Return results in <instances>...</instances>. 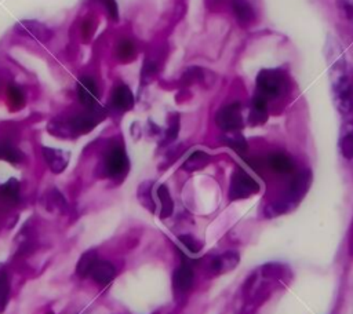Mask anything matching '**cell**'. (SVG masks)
I'll return each mask as SVG.
<instances>
[{"label": "cell", "instance_id": "obj_1", "mask_svg": "<svg viewBox=\"0 0 353 314\" xmlns=\"http://www.w3.org/2000/svg\"><path fill=\"white\" fill-rule=\"evenodd\" d=\"M330 74H331V85H332L335 105L341 113L347 114L353 109V98H352V87H350L349 76L346 72V63L341 55L339 58L334 55V62L331 65Z\"/></svg>", "mask_w": 353, "mask_h": 314}, {"label": "cell", "instance_id": "obj_2", "mask_svg": "<svg viewBox=\"0 0 353 314\" xmlns=\"http://www.w3.org/2000/svg\"><path fill=\"white\" fill-rule=\"evenodd\" d=\"M103 117V113L101 110V107L94 106V107H88L87 112L80 113L74 117H72L68 121V125H59L57 124L55 131H52L54 134H58L59 129H63V136H69V135H79V134H85L88 131H91Z\"/></svg>", "mask_w": 353, "mask_h": 314}, {"label": "cell", "instance_id": "obj_3", "mask_svg": "<svg viewBox=\"0 0 353 314\" xmlns=\"http://www.w3.org/2000/svg\"><path fill=\"white\" fill-rule=\"evenodd\" d=\"M287 85L285 76L274 69H263L256 76V88L263 98H276Z\"/></svg>", "mask_w": 353, "mask_h": 314}, {"label": "cell", "instance_id": "obj_4", "mask_svg": "<svg viewBox=\"0 0 353 314\" xmlns=\"http://www.w3.org/2000/svg\"><path fill=\"white\" fill-rule=\"evenodd\" d=\"M258 191H259L258 182L252 179L244 169L236 168L230 180V187H229L230 200H243Z\"/></svg>", "mask_w": 353, "mask_h": 314}, {"label": "cell", "instance_id": "obj_5", "mask_svg": "<svg viewBox=\"0 0 353 314\" xmlns=\"http://www.w3.org/2000/svg\"><path fill=\"white\" fill-rule=\"evenodd\" d=\"M103 168L109 178L116 179L124 176L128 169V157L123 146L114 145L108 150L103 160Z\"/></svg>", "mask_w": 353, "mask_h": 314}, {"label": "cell", "instance_id": "obj_6", "mask_svg": "<svg viewBox=\"0 0 353 314\" xmlns=\"http://www.w3.org/2000/svg\"><path fill=\"white\" fill-rule=\"evenodd\" d=\"M215 121L221 129L225 132H233L243 127V117H241V107L239 102L229 103L219 109L215 116Z\"/></svg>", "mask_w": 353, "mask_h": 314}, {"label": "cell", "instance_id": "obj_7", "mask_svg": "<svg viewBox=\"0 0 353 314\" xmlns=\"http://www.w3.org/2000/svg\"><path fill=\"white\" fill-rule=\"evenodd\" d=\"M15 32L21 36L34 39L40 43H46L52 37V32L48 26H46L44 23H41L39 21H30V19L19 21L15 25Z\"/></svg>", "mask_w": 353, "mask_h": 314}, {"label": "cell", "instance_id": "obj_8", "mask_svg": "<svg viewBox=\"0 0 353 314\" xmlns=\"http://www.w3.org/2000/svg\"><path fill=\"white\" fill-rule=\"evenodd\" d=\"M309 183H310V172L309 171H302V172L296 174L294 176V179L291 180L290 187L287 190L285 202H283L281 205L285 207V205H291V204L299 201L303 197L305 191L307 190Z\"/></svg>", "mask_w": 353, "mask_h": 314}, {"label": "cell", "instance_id": "obj_9", "mask_svg": "<svg viewBox=\"0 0 353 314\" xmlns=\"http://www.w3.org/2000/svg\"><path fill=\"white\" fill-rule=\"evenodd\" d=\"M193 280H194L193 269L190 267V264L188 262H183L174 271L172 284H174L175 292H178V293L188 292L193 285Z\"/></svg>", "mask_w": 353, "mask_h": 314}, {"label": "cell", "instance_id": "obj_10", "mask_svg": "<svg viewBox=\"0 0 353 314\" xmlns=\"http://www.w3.org/2000/svg\"><path fill=\"white\" fill-rule=\"evenodd\" d=\"M77 95H79L80 102L83 105H85L87 107L97 106L98 90H97L95 81L88 76L81 77L77 83Z\"/></svg>", "mask_w": 353, "mask_h": 314}, {"label": "cell", "instance_id": "obj_11", "mask_svg": "<svg viewBox=\"0 0 353 314\" xmlns=\"http://www.w3.org/2000/svg\"><path fill=\"white\" fill-rule=\"evenodd\" d=\"M41 154H43L47 165L50 167V169L54 174L62 172L66 168V165H68L69 154H66L61 149H54V147H47L46 146V147L41 149Z\"/></svg>", "mask_w": 353, "mask_h": 314}, {"label": "cell", "instance_id": "obj_12", "mask_svg": "<svg viewBox=\"0 0 353 314\" xmlns=\"http://www.w3.org/2000/svg\"><path fill=\"white\" fill-rule=\"evenodd\" d=\"M110 105L120 112L130 110L134 106V95L131 90L125 84H119L112 92Z\"/></svg>", "mask_w": 353, "mask_h": 314}, {"label": "cell", "instance_id": "obj_13", "mask_svg": "<svg viewBox=\"0 0 353 314\" xmlns=\"http://www.w3.org/2000/svg\"><path fill=\"white\" fill-rule=\"evenodd\" d=\"M90 275L92 277V280L99 284V285H108L116 275V269L114 266L108 262V260H97V263L94 264Z\"/></svg>", "mask_w": 353, "mask_h": 314}, {"label": "cell", "instance_id": "obj_14", "mask_svg": "<svg viewBox=\"0 0 353 314\" xmlns=\"http://www.w3.org/2000/svg\"><path fill=\"white\" fill-rule=\"evenodd\" d=\"M237 263H239V255L233 251H229L212 259L211 270L214 274H222L225 271H230L232 269H234Z\"/></svg>", "mask_w": 353, "mask_h": 314}, {"label": "cell", "instance_id": "obj_15", "mask_svg": "<svg viewBox=\"0 0 353 314\" xmlns=\"http://www.w3.org/2000/svg\"><path fill=\"white\" fill-rule=\"evenodd\" d=\"M232 8L241 26H248L255 19L254 10L248 0H232Z\"/></svg>", "mask_w": 353, "mask_h": 314}, {"label": "cell", "instance_id": "obj_16", "mask_svg": "<svg viewBox=\"0 0 353 314\" xmlns=\"http://www.w3.org/2000/svg\"><path fill=\"white\" fill-rule=\"evenodd\" d=\"M269 167L277 174H291L294 171L292 160L283 153H273L268 158Z\"/></svg>", "mask_w": 353, "mask_h": 314}, {"label": "cell", "instance_id": "obj_17", "mask_svg": "<svg viewBox=\"0 0 353 314\" xmlns=\"http://www.w3.org/2000/svg\"><path fill=\"white\" fill-rule=\"evenodd\" d=\"M97 260H98V253H97L95 249L85 251L80 256V259H79V262L76 264V274L79 277H81V278L90 275V273H91L94 264L97 263Z\"/></svg>", "mask_w": 353, "mask_h": 314}, {"label": "cell", "instance_id": "obj_18", "mask_svg": "<svg viewBox=\"0 0 353 314\" xmlns=\"http://www.w3.org/2000/svg\"><path fill=\"white\" fill-rule=\"evenodd\" d=\"M268 117V102L266 98L256 94L252 101V109L250 114V120L252 124H262Z\"/></svg>", "mask_w": 353, "mask_h": 314}, {"label": "cell", "instance_id": "obj_19", "mask_svg": "<svg viewBox=\"0 0 353 314\" xmlns=\"http://www.w3.org/2000/svg\"><path fill=\"white\" fill-rule=\"evenodd\" d=\"M211 157L208 156V153L201 151V150H196L193 151L182 164V168L188 172H193V171H199L201 168H204L208 163H210Z\"/></svg>", "mask_w": 353, "mask_h": 314}, {"label": "cell", "instance_id": "obj_20", "mask_svg": "<svg viewBox=\"0 0 353 314\" xmlns=\"http://www.w3.org/2000/svg\"><path fill=\"white\" fill-rule=\"evenodd\" d=\"M339 147L346 158H353V123H347L342 127Z\"/></svg>", "mask_w": 353, "mask_h": 314}, {"label": "cell", "instance_id": "obj_21", "mask_svg": "<svg viewBox=\"0 0 353 314\" xmlns=\"http://www.w3.org/2000/svg\"><path fill=\"white\" fill-rule=\"evenodd\" d=\"M157 197H159L160 204H161L160 216L161 218H168L174 211V202H172V198H171L170 191H168L165 185H160L157 187Z\"/></svg>", "mask_w": 353, "mask_h": 314}, {"label": "cell", "instance_id": "obj_22", "mask_svg": "<svg viewBox=\"0 0 353 314\" xmlns=\"http://www.w3.org/2000/svg\"><path fill=\"white\" fill-rule=\"evenodd\" d=\"M0 160H6L11 164H18L23 160V154L21 150L10 143H0Z\"/></svg>", "mask_w": 353, "mask_h": 314}, {"label": "cell", "instance_id": "obj_23", "mask_svg": "<svg viewBox=\"0 0 353 314\" xmlns=\"http://www.w3.org/2000/svg\"><path fill=\"white\" fill-rule=\"evenodd\" d=\"M0 197L7 200V201H11V202H15L18 201V197H19V183L17 179H8L4 185L0 186Z\"/></svg>", "mask_w": 353, "mask_h": 314}, {"label": "cell", "instance_id": "obj_24", "mask_svg": "<svg viewBox=\"0 0 353 314\" xmlns=\"http://www.w3.org/2000/svg\"><path fill=\"white\" fill-rule=\"evenodd\" d=\"M10 296V284L7 278V271L3 264H0V313L4 311Z\"/></svg>", "mask_w": 353, "mask_h": 314}, {"label": "cell", "instance_id": "obj_25", "mask_svg": "<svg viewBox=\"0 0 353 314\" xmlns=\"http://www.w3.org/2000/svg\"><path fill=\"white\" fill-rule=\"evenodd\" d=\"M223 140H225L226 145H229L233 150H236L240 154L245 153L247 149H248L247 142H245V139L241 135H236V134H229L228 132V135L223 136Z\"/></svg>", "mask_w": 353, "mask_h": 314}, {"label": "cell", "instance_id": "obj_26", "mask_svg": "<svg viewBox=\"0 0 353 314\" xmlns=\"http://www.w3.org/2000/svg\"><path fill=\"white\" fill-rule=\"evenodd\" d=\"M47 202L48 205H51L54 209H58V211H66L68 208V204L63 198V196L57 190V189H51L50 191H47Z\"/></svg>", "mask_w": 353, "mask_h": 314}, {"label": "cell", "instance_id": "obj_27", "mask_svg": "<svg viewBox=\"0 0 353 314\" xmlns=\"http://www.w3.org/2000/svg\"><path fill=\"white\" fill-rule=\"evenodd\" d=\"M117 54L123 61H127L134 56V44L130 40H123L120 41L117 47Z\"/></svg>", "mask_w": 353, "mask_h": 314}, {"label": "cell", "instance_id": "obj_28", "mask_svg": "<svg viewBox=\"0 0 353 314\" xmlns=\"http://www.w3.org/2000/svg\"><path fill=\"white\" fill-rule=\"evenodd\" d=\"M7 94H8V99H10V102H11L12 106L19 107V106L23 105V94H22V91H21L18 87L10 85Z\"/></svg>", "mask_w": 353, "mask_h": 314}, {"label": "cell", "instance_id": "obj_29", "mask_svg": "<svg viewBox=\"0 0 353 314\" xmlns=\"http://www.w3.org/2000/svg\"><path fill=\"white\" fill-rule=\"evenodd\" d=\"M201 78H203V73H201V70H200L199 67H190V69H188L186 73L183 74V80H185V83H188V84L196 83V81H199V80H201Z\"/></svg>", "mask_w": 353, "mask_h": 314}, {"label": "cell", "instance_id": "obj_30", "mask_svg": "<svg viewBox=\"0 0 353 314\" xmlns=\"http://www.w3.org/2000/svg\"><path fill=\"white\" fill-rule=\"evenodd\" d=\"M179 240L192 252H199L200 248H201V244L196 238H193L192 236H181Z\"/></svg>", "mask_w": 353, "mask_h": 314}, {"label": "cell", "instance_id": "obj_31", "mask_svg": "<svg viewBox=\"0 0 353 314\" xmlns=\"http://www.w3.org/2000/svg\"><path fill=\"white\" fill-rule=\"evenodd\" d=\"M99 1L105 6V8H106V11H108L110 18H113V19L119 18V10H117L116 0H99Z\"/></svg>", "mask_w": 353, "mask_h": 314}, {"label": "cell", "instance_id": "obj_32", "mask_svg": "<svg viewBox=\"0 0 353 314\" xmlns=\"http://www.w3.org/2000/svg\"><path fill=\"white\" fill-rule=\"evenodd\" d=\"M178 131H179V118H178V116L174 118V121H171V125L168 127V129H167V136H165V139L167 140H174L175 138H176V135H178Z\"/></svg>", "mask_w": 353, "mask_h": 314}, {"label": "cell", "instance_id": "obj_33", "mask_svg": "<svg viewBox=\"0 0 353 314\" xmlns=\"http://www.w3.org/2000/svg\"><path fill=\"white\" fill-rule=\"evenodd\" d=\"M341 6L346 12V17L353 19V0H341Z\"/></svg>", "mask_w": 353, "mask_h": 314}]
</instances>
